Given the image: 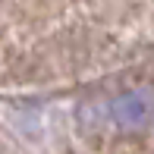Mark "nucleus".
<instances>
[{
	"label": "nucleus",
	"instance_id": "obj_1",
	"mask_svg": "<svg viewBox=\"0 0 154 154\" xmlns=\"http://www.w3.org/2000/svg\"><path fill=\"white\" fill-rule=\"evenodd\" d=\"M0 154H3V151H0Z\"/></svg>",
	"mask_w": 154,
	"mask_h": 154
}]
</instances>
